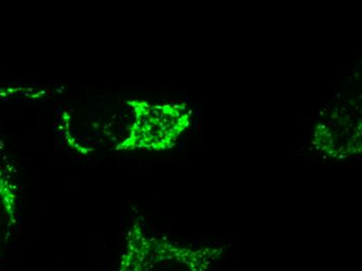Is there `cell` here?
Instances as JSON below:
<instances>
[{
  "label": "cell",
  "mask_w": 362,
  "mask_h": 271,
  "mask_svg": "<svg viewBox=\"0 0 362 271\" xmlns=\"http://www.w3.org/2000/svg\"><path fill=\"white\" fill-rule=\"evenodd\" d=\"M226 246H193L150 232L144 220L130 222L117 271H214Z\"/></svg>",
  "instance_id": "obj_1"
},
{
  "label": "cell",
  "mask_w": 362,
  "mask_h": 271,
  "mask_svg": "<svg viewBox=\"0 0 362 271\" xmlns=\"http://www.w3.org/2000/svg\"><path fill=\"white\" fill-rule=\"evenodd\" d=\"M127 103L132 120L127 136L117 143L116 151H168L191 127L193 111L187 103L143 99H130Z\"/></svg>",
  "instance_id": "obj_2"
},
{
  "label": "cell",
  "mask_w": 362,
  "mask_h": 271,
  "mask_svg": "<svg viewBox=\"0 0 362 271\" xmlns=\"http://www.w3.org/2000/svg\"><path fill=\"white\" fill-rule=\"evenodd\" d=\"M313 144L324 155L346 158L361 153V119L352 121L348 113H334L315 127Z\"/></svg>",
  "instance_id": "obj_3"
},
{
  "label": "cell",
  "mask_w": 362,
  "mask_h": 271,
  "mask_svg": "<svg viewBox=\"0 0 362 271\" xmlns=\"http://www.w3.org/2000/svg\"><path fill=\"white\" fill-rule=\"evenodd\" d=\"M18 224V190L12 175L0 162V253L12 239Z\"/></svg>",
  "instance_id": "obj_4"
}]
</instances>
